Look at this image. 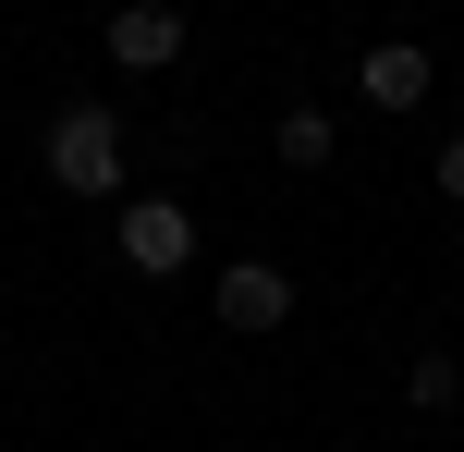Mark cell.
<instances>
[{
    "instance_id": "1",
    "label": "cell",
    "mask_w": 464,
    "mask_h": 452,
    "mask_svg": "<svg viewBox=\"0 0 464 452\" xmlns=\"http://www.w3.org/2000/svg\"><path fill=\"white\" fill-rule=\"evenodd\" d=\"M49 184L62 196H122V122L111 111H62L49 122Z\"/></svg>"
},
{
    "instance_id": "4",
    "label": "cell",
    "mask_w": 464,
    "mask_h": 452,
    "mask_svg": "<svg viewBox=\"0 0 464 452\" xmlns=\"http://www.w3.org/2000/svg\"><path fill=\"white\" fill-rule=\"evenodd\" d=\"M281 318H294V282L269 257H232L220 269V331H281Z\"/></svg>"
},
{
    "instance_id": "8",
    "label": "cell",
    "mask_w": 464,
    "mask_h": 452,
    "mask_svg": "<svg viewBox=\"0 0 464 452\" xmlns=\"http://www.w3.org/2000/svg\"><path fill=\"white\" fill-rule=\"evenodd\" d=\"M440 196H464V135H452V147H440Z\"/></svg>"
},
{
    "instance_id": "6",
    "label": "cell",
    "mask_w": 464,
    "mask_h": 452,
    "mask_svg": "<svg viewBox=\"0 0 464 452\" xmlns=\"http://www.w3.org/2000/svg\"><path fill=\"white\" fill-rule=\"evenodd\" d=\"M330 147H343V135H330V111H281V171H318Z\"/></svg>"
},
{
    "instance_id": "5",
    "label": "cell",
    "mask_w": 464,
    "mask_h": 452,
    "mask_svg": "<svg viewBox=\"0 0 464 452\" xmlns=\"http://www.w3.org/2000/svg\"><path fill=\"white\" fill-rule=\"evenodd\" d=\"M354 86H367V111H416V98H428V49L416 37H379L367 62H354Z\"/></svg>"
},
{
    "instance_id": "2",
    "label": "cell",
    "mask_w": 464,
    "mask_h": 452,
    "mask_svg": "<svg viewBox=\"0 0 464 452\" xmlns=\"http://www.w3.org/2000/svg\"><path fill=\"white\" fill-rule=\"evenodd\" d=\"M184 37H196V24L171 13V0H122V13H111V62H122V73H171Z\"/></svg>"
},
{
    "instance_id": "3",
    "label": "cell",
    "mask_w": 464,
    "mask_h": 452,
    "mask_svg": "<svg viewBox=\"0 0 464 452\" xmlns=\"http://www.w3.org/2000/svg\"><path fill=\"white\" fill-rule=\"evenodd\" d=\"M122 257H135L147 282H171V269L196 257V220L171 208V196H135V208H122Z\"/></svg>"
},
{
    "instance_id": "7",
    "label": "cell",
    "mask_w": 464,
    "mask_h": 452,
    "mask_svg": "<svg viewBox=\"0 0 464 452\" xmlns=\"http://www.w3.org/2000/svg\"><path fill=\"white\" fill-rule=\"evenodd\" d=\"M452 391H464L452 355H416V367H403V404H416V416H452Z\"/></svg>"
}]
</instances>
